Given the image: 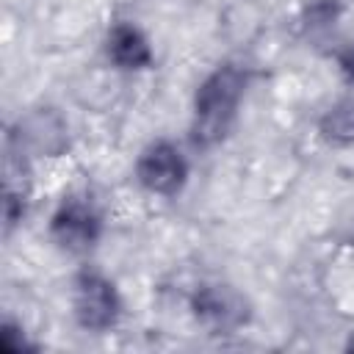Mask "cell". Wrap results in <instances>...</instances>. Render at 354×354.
Masks as SVG:
<instances>
[{
  "instance_id": "6da1fadb",
  "label": "cell",
  "mask_w": 354,
  "mask_h": 354,
  "mask_svg": "<svg viewBox=\"0 0 354 354\" xmlns=\"http://www.w3.org/2000/svg\"><path fill=\"white\" fill-rule=\"evenodd\" d=\"M243 86H246V75L232 64H224L205 77L194 100V127H191L194 144L213 147L230 133L243 97Z\"/></svg>"
},
{
  "instance_id": "7a4b0ae2",
  "label": "cell",
  "mask_w": 354,
  "mask_h": 354,
  "mask_svg": "<svg viewBox=\"0 0 354 354\" xmlns=\"http://www.w3.org/2000/svg\"><path fill=\"white\" fill-rule=\"evenodd\" d=\"M119 296L116 288L94 274V271H83L75 279V318L83 329L88 332H102L111 329L119 318Z\"/></svg>"
},
{
  "instance_id": "3957f363",
  "label": "cell",
  "mask_w": 354,
  "mask_h": 354,
  "mask_svg": "<svg viewBox=\"0 0 354 354\" xmlns=\"http://www.w3.org/2000/svg\"><path fill=\"white\" fill-rule=\"evenodd\" d=\"M136 174L147 191L160 194V196H171L183 188L188 166H185V160L174 144L155 141L141 152V158L136 163Z\"/></svg>"
},
{
  "instance_id": "277c9868",
  "label": "cell",
  "mask_w": 354,
  "mask_h": 354,
  "mask_svg": "<svg viewBox=\"0 0 354 354\" xmlns=\"http://www.w3.org/2000/svg\"><path fill=\"white\" fill-rule=\"evenodd\" d=\"M191 304H194L196 318L216 335L232 332L249 318L246 299L238 290L227 288V285H205V288H199Z\"/></svg>"
},
{
  "instance_id": "5b68a950",
  "label": "cell",
  "mask_w": 354,
  "mask_h": 354,
  "mask_svg": "<svg viewBox=\"0 0 354 354\" xmlns=\"http://www.w3.org/2000/svg\"><path fill=\"white\" fill-rule=\"evenodd\" d=\"M11 144L17 152L33 155H61L66 149V124L55 111H33L19 119L17 130L11 133Z\"/></svg>"
},
{
  "instance_id": "8992f818",
  "label": "cell",
  "mask_w": 354,
  "mask_h": 354,
  "mask_svg": "<svg viewBox=\"0 0 354 354\" xmlns=\"http://www.w3.org/2000/svg\"><path fill=\"white\" fill-rule=\"evenodd\" d=\"M53 235L64 249L86 252V249L94 246V241L100 235V218L86 202L69 199L53 216Z\"/></svg>"
},
{
  "instance_id": "52a82bcc",
  "label": "cell",
  "mask_w": 354,
  "mask_h": 354,
  "mask_svg": "<svg viewBox=\"0 0 354 354\" xmlns=\"http://www.w3.org/2000/svg\"><path fill=\"white\" fill-rule=\"evenodd\" d=\"M108 55L122 69H141V66H149V61H152L147 39L141 36L138 28H133L127 22H119V25L111 28V33H108Z\"/></svg>"
},
{
  "instance_id": "ba28073f",
  "label": "cell",
  "mask_w": 354,
  "mask_h": 354,
  "mask_svg": "<svg viewBox=\"0 0 354 354\" xmlns=\"http://www.w3.org/2000/svg\"><path fill=\"white\" fill-rule=\"evenodd\" d=\"M324 141L335 144V147H351L354 144V97H346L340 102H335L318 124Z\"/></svg>"
},
{
  "instance_id": "9c48e42d",
  "label": "cell",
  "mask_w": 354,
  "mask_h": 354,
  "mask_svg": "<svg viewBox=\"0 0 354 354\" xmlns=\"http://www.w3.org/2000/svg\"><path fill=\"white\" fill-rule=\"evenodd\" d=\"M340 64H343V69H346L348 80H354V47H351L346 55H340Z\"/></svg>"
}]
</instances>
